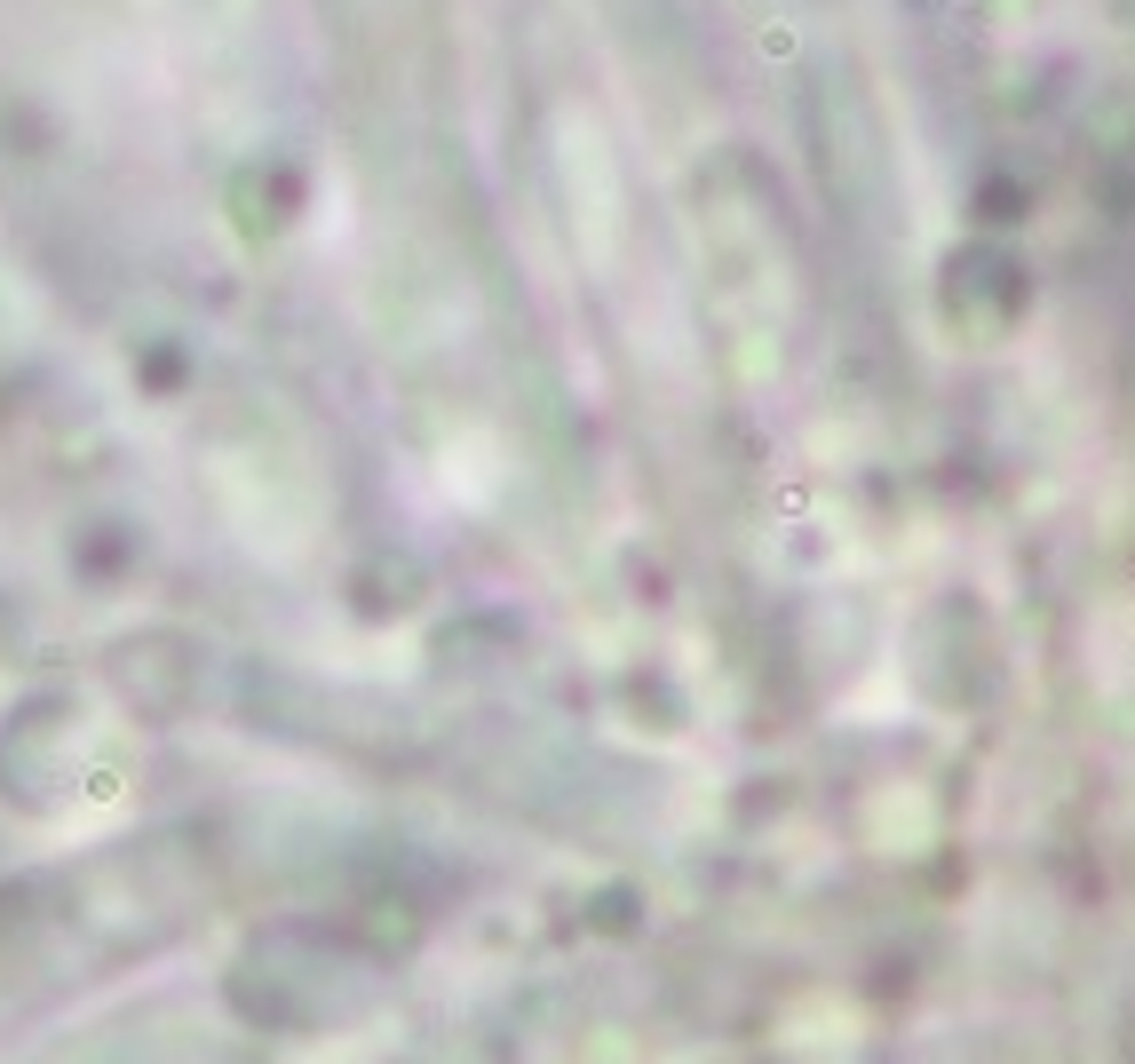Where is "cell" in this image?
Instances as JSON below:
<instances>
[{
	"label": "cell",
	"mask_w": 1135,
	"mask_h": 1064,
	"mask_svg": "<svg viewBox=\"0 0 1135 1064\" xmlns=\"http://www.w3.org/2000/svg\"><path fill=\"white\" fill-rule=\"evenodd\" d=\"M127 906H104L88 882H16L0 890V1025L40 1009L48 993L72 985V970L127 938Z\"/></svg>",
	"instance_id": "6da1fadb"
},
{
	"label": "cell",
	"mask_w": 1135,
	"mask_h": 1064,
	"mask_svg": "<svg viewBox=\"0 0 1135 1064\" xmlns=\"http://www.w3.org/2000/svg\"><path fill=\"white\" fill-rule=\"evenodd\" d=\"M810 152H818V183L826 199L850 207V223H866L890 191V135H882V104H873L858 64H826L810 80Z\"/></svg>",
	"instance_id": "7a4b0ae2"
},
{
	"label": "cell",
	"mask_w": 1135,
	"mask_h": 1064,
	"mask_svg": "<svg viewBox=\"0 0 1135 1064\" xmlns=\"http://www.w3.org/2000/svg\"><path fill=\"white\" fill-rule=\"evenodd\" d=\"M334 40L374 95H429L445 80V0H326Z\"/></svg>",
	"instance_id": "3957f363"
}]
</instances>
